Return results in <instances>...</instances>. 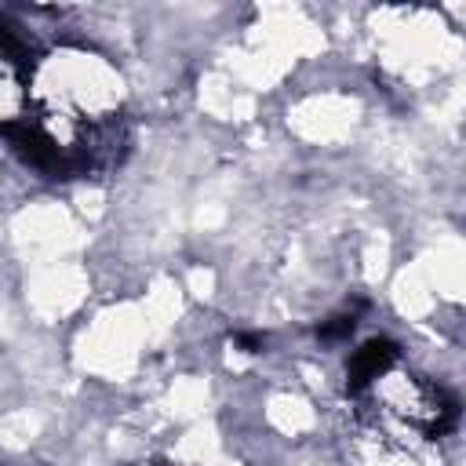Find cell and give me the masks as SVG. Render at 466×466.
I'll list each match as a JSON object with an SVG mask.
<instances>
[{
    "instance_id": "obj_1",
    "label": "cell",
    "mask_w": 466,
    "mask_h": 466,
    "mask_svg": "<svg viewBox=\"0 0 466 466\" xmlns=\"http://www.w3.org/2000/svg\"><path fill=\"white\" fill-rule=\"evenodd\" d=\"M350 393L364 419L390 437H441L455 422V400L400 368V353L371 339L350 357Z\"/></svg>"
}]
</instances>
